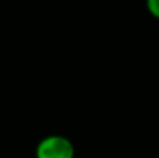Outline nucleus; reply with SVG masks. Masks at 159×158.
<instances>
[{"mask_svg":"<svg viewBox=\"0 0 159 158\" xmlns=\"http://www.w3.org/2000/svg\"><path fill=\"white\" fill-rule=\"evenodd\" d=\"M36 158H74L76 149L70 138L63 135L43 136L34 151Z\"/></svg>","mask_w":159,"mask_h":158,"instance_id":"1","label":"nucleus"},{"mask_svg":"<svg viewBox=\"0 0 159 158\" xmlns=\"http://www.w3.org/2000/svg\"><path fill=\"white\" fill-rule=\"evenodd\" d=\"M145 6L155 19H159V0H148L145 3Z\"/></svg>","mask_w":159,"mask_h":158,"instance_id":"2","label":"nucleus"}]
</instances>
